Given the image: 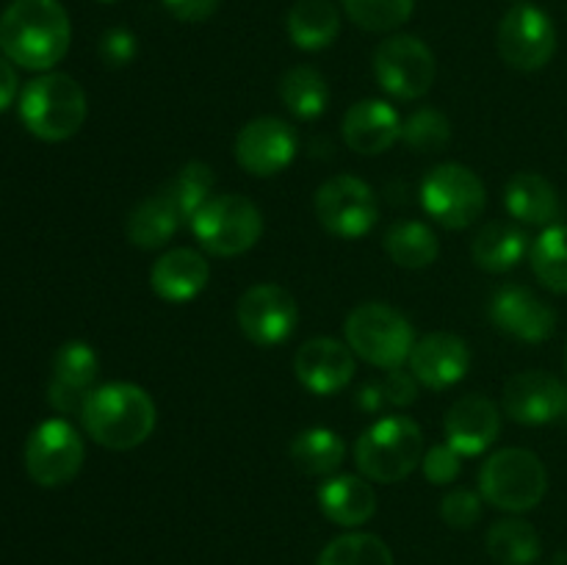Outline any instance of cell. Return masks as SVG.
Here are the masks:
<instances>
[{"label":"cell","mask_w":567,"mask_h":565,"mask_svg":"<svg viewBox=\"0 0 567 565\" xmlns=\"http://www.w3.org/2000/svg\"><path fill=\"white\" fill-rule=\"evenodd\" d=\"M70 14L59 0H11L0 14V50L25 70H53L70 50Z\"/></svg>","instance_id":"1"},{"label":"cell","mask_w":567,"mask_h":565,"mask_svg":"<svg viewBox=\"0 0 567 565\" xmlns=\"http://www.w3.org/2000/svg\"><path fill=\"white\" fill-rule=\"evenodd\" d=\"M155 402L144 388L133 382H105L89 393L81 421L94 443L114 452L136 449L153 435Z\"/></svg>","instance_id":"2"},{"label":"cell","mask_w":567,"mask_h":565,"mask_svg":"<svg viewBox=\"0 0 567 565\" xmlns=\"http://www.w3.org/2000/svg\"><path fill=\"white\" fill-rule=\"evenodd\" d=\"M86 92L66 72H44L20 94V120L42 142L72 138L86 122Z\"/></svg>","instance_id":"3"},{"label":"cell","mask_w":567,"mask_h":565,"mask_svg":"<svg viewBox=\"0 0 567 565\" xmlns=\"http://www.w3.org/2000/svg\"><path fill=\"white\" fill-rule=\"evenodd\" d=\"M354 460L365 480L402 482L424 460V435L410 415H385L374 421L354 446Z\"/></svg>","instance_id":"4"},{"label":"cell","mask_w":567,"mask_h":565,"mask_svg":"<svg viewBox=\"0 0 567 565\" xmlns=\"http://www.w3.org/2000/svg\"><path fill=\"white\" fill-rule=\"evenodd\" d=\"M349 349L377 369H402L415 347L413 325L385 302H363L343 325Z\"/></svg>","instance_id":"5"},{"label":"cell","mask_w":567,"mask_h":565,"mask_svg":"<svg viewBox=\"0 0 567 565\" xmlns=\"http://www.w3.org/2000/svg\"><path fill=\"white\" fill-rule=\"evenodd\" d=\"M546 491V465L529 449H502V452L491 454L480 471L482 499L507 513H526V510L537 507Z\"/></svg>","instance_id":"6"},{"label":"cell","mask_w":567,"mask_h":565,"mask_svg":"<svg viewBox=\"0 0 567 565\" xmlns=\"http://www.w3.org/2000/svg\"><path fill=\"white\" fill-rule=\"evenodd\" d=\"M199 247L219 258H236L252 249L264 233V216L241 194H216L188 222Z\"/></svg>","instance_id":"7"},{"label":"cell","mask_w":567,"mask_h":565,"mask_svg":"<svg viewBox=\"0 0 567 565\" xmlns=\"http://www.w3.org/2000/svg\"><path fill=\"white\" fill-rule=\"evenodd\" d=\"M421 205L449 230L471 227L487 205L485 183L463 164H441L421 183Z\"/></svg>","instance_id":"8"},{"label":"cell","mask_w":567,"mask_h":565,"mask_svg":"<svg viewBox=\"0 0 567 565\" xmlns=\"http://www.w3.org/2000/svg\"><path fill=\"white\" fill-rule=\"evenodd\" d=\"M83 458V438L66 419L42 421L25 441V471L42 487H61L75 480Z\"/></svg>","instance_id":"9"},{"label":"cell","mask_w":567,"mask_h":565,"mask_svg":"<svg viewBox=\"0 0 567 565\" xmlns=\"http://www.w3.org/2000/svg\"><path fill=\"white\" fill-rule=\"evenodd\" d=\"M498 55L513 70H543L557 53V28L554 20L532 3H518L498 22Z\"/></svg>","instance_id":"10"},{"label":"cell","mask_w":567,"mask_h":565,"mask_svg":"<svg viewBox=\"0 0 567 565\" xmlns=\"http://www.w3.org/2000/svg\"><path fill=\"white\" fill-rule=\"evenodd\" d=\"M374 75L388 94L399 100L424 97L437 75L432 50L421 39L396 33L374 50Z\"/></svg>","instance_id":"11"},{"label":"cell","mask_w":567,"mask_h":565,"mask_svg":"<svg viewBox=\"0 0 567 565\" xmlns=\"http://www.w3.org/2000/svg\"><path fill=\"white\" fill-rule=\"evenodd\" d=\"M377 214L374 192L354 175L330 177L316 192V216L336 238H363L377 225Z\"/></svg>","instance_id":"12"},{"label":"cell","mask_w":567,"mask_h":565,"mask_svg":"<svg viewBox=\"0 0 567 565\" xmlns=\"http://www.w3.org/2000/svg\"><path fill=\"white\" fill-rule=\"evenodd\" d=\"M238 327L258 347H280L299 325V308L291 291L277 282H260L247 288L236 308Z\"/></svg>","instance_id":"13"},{"label":"cell","mask_w":567,"mask_h":565,"mask_svg":"<svg viewBox=\"0 0 567 565\" xmlns=\"http://www.w3.org/2000/svg\"><path fill=\"white\" fill-rule=\"evenodd\" d=\"M297 131L280 116H258L236 136V161L255 177L280 175L297 158Z\"/></svg>","instance_id":"14"},{"label":"cell","mask_w":567,"mask_h":565,"mask_svg":"<svg viewBox=\"0 0 567 565\" xmlns=\"http://www.w3.org/2000/svg\"><path fill=\"white\" fill-rule=\"evenodd\" d=\"M502 402L518 424H551L567 413V388L548 371H518L504 386Z\"/></svg>","instance_id":"15"},{"label":"cell","mask_w":567,"mask_h":565,"mask_svg":"<svg viewBox=\"0 0 567 565\" xmlns=\"http://www.w3.org/2000/svg\"><path fill=\"white\" fill-rule=\"evenodd\" d=\"M100 358L86 341H66L53 358L48 402L61 415H81L89 393L97 388Z\"/></svg>","instance_id":"16"},{"label":"cell","mask_w":567,"mask_h":565,"mask_svg":"<svg viewBox=\"0 0 567 565\" xmlns=\"http://www.w3.org/2000/svg\"><path fill=\"white\" fill-rule=\"evenodd\" d=\"M293 371L297 380L316 397H330V393L343 391L352 382L354 371V352L349 343L336 341V338H310L297 349L293 358Z\"/></svg>","instance_id":"17"},{"label":"cell","mask_w":567,"mask_h":565,"mask_svg":"<svg viewBox=\"0 0 567 565\" xmlns=\"http://www.w3.org/2000/svg\"><path fill=\"white\" fill-rule=\"evenodd\" d=\"M491 321L518 341L540 343L557 330V314L535 291L524 286H504L491 299Z\"/></svg>","instance_id":"18"},{"label":"cell","mask_w":567,"mask_h":565,"mask_svg":"<svg viewBox=\"0 0 567 565\" xmlns=\"http://www.w3.org/2000/svg\"><path fill=\"white\" fill-rule=\"evenodd\" d=\"M408 366L410 374L421 386L432 388V391H443V388L457 386L468 374V343L454 336V332H430V336L415 341Z\"/></svg>","instance_id":"19"},{"label":"cell","mask_w":567,"mask_h":565,"mask_svg":"<svg viewBox=\"0 0 567 565\" xmlns=\"http://www.w3.org/2000/svg\"><path fill=\"white\" fill-rule=\"evenodd\" d=\"M446 443H452L460 454H482L496 443L502 432V413L496 402L482 393L457 399L443 419Z\"/></svg>","instance_id":"20"},{"label":"cell","mask_w":567,"mask_h":565,"mask_svg":"<svg viewBox=\"0 0 567 565\" xmlns=\"http://www.w3.org/2000/svg\"><path fill=\"white\" fill-rule=\"evenodd\" d=\"M343 142L360 155H380L402 138V116L388 100H360L343 114Z\"/></svg>","instance_id":"21"},{"label":"cell","mask_w":567,"mask_h":565,"mask_svg":"<svg viewBox=\"0 0 567 565\" xmlns=\"http://www.w3.org/2000/svg\"><path fill=\"white\" fill-rule=\"evenodd\" d=\"M210 266L197 249L177 247L161 255L150 269V286L164 302L181 305L203 294L208 286Z\"/></svg>","instance_id":"22"},{"label":"cell","mask_w":567,"mask_h":565,"mask_svg":"<svg viewBox=\"0 0 567 565\" xmlns=\"http://www.w3.org/2000/svg\"><path fill=\"white\" fill-rule=\"evenodd\" d=\"M319 507L332 524L363 526L377 513V493L363 476H330L319 487Z\"/></svg>","instance_id":"23"},{"label":"cell","mask_w":567,"mask_h":565,"mask_svg":"<svg viewBox=\"0 0 567 565\" xmlns=\"http://www.w3.org/2000/svg\"><path fill=\"white\" fill-rule=\"evenodd\" d=\"M504 205L509 214L526 225L551 227L559 216V194L537 172H518L504 186Z\"/></svg>","instance_id":"24"},{"label":"cell","mask_w":567,"mask_h":565,"mask_svg":"<svg viewBox=\"0 0 567 565\" xmlns=\"http://www.w3.org/2000/svg\"><path fill=\"white\" fill-rule=\"evenodd\" d=\"M526 253H529V238L518 225H509V222H487L471 244L476 266L493 275L515 269L526 258Z\"/></svg>","instance_id":"25"},{"label":"cell","mask_w":567,"mask_h":565,"mask_svg":"<svg viewBox=\"0 0 567 565\" xmlns=\"http://www.w3.org/2000/svg\"><path fill=\"white\" fill-rule=\"evenodd\" d=\"M286 28L299 50H324L341 31V14L330 0H297L288 11Z\"/></svg>","instance_id":"26"},{"label":"cell","mask_w":567,"mask_h":565,"mask_svg":"<svg viewBox=\"0 0 567 565\" xmlns=\"http://www.w3.org/2000/svg\"><path fill=\"white\" fill-rule=\"evenodd\" d=\"M181 214L175 210V205L169 203L164 192L153 194V197L142 199L136 208L127 214V242L136 244L138 249H161L175 230L181 227Z\"/></svg>","instance_id":"27"},{"label":"cell","mask_w":567,"mask_h":565,"mask_svg":"<svg viewBox=\"0 0 567 565\" xmlns=\"http://www.w3.org/2000/svg\"><path fill=\"white\" fill-rule=\"evenodd\" d=\"M343 458H347V443L327 427L302 430L291 443L293 465L308 476H332L341 469Z\"/></svg>","instance_id":"28"},{"label":"cell","mask_w":567,"mask_h":565,"mask_svg":"<svg viewBox=\"0 0 567 565\" xmlns=\"http://www.w3.org/2000/svg\"><path fill=\"white\" fill-rule=\"evenodd\" d=\"M487 554L498 565H532L543 552L540 535L524 518H502L487 532Z\"/></svg>","instance_id":"29"},{"label":"cell","mask_w":567,"mask_h":565,"mask_svg":"<svg viewBox=\"0 0 567 565\" xmlns=\"http://www.w3.org/2000/svg\"><path fill=\"white\" fill-rule=\"evenodd\" d=\"M385 253L402 269H426L441 255V242L424 222H399L385 233Z\"/></svg>","instance_id":"30"},{"label":"cell","mask_w":567,"mask_h":565,"mask_svg":"<svg viewBox=\"0 0 567 565\" xmlns=\"http://www.w3.org/2000/svg\"><path fill=\"white\" fill-rule=\"evenodd\" d=\"M280 100L299 120H316L324 114L330 86L316 66L299 64L280 78Z\"/></svg>","instance_id":"31"},{"label":"cell","mask_w":567,"mask_h":565,"mask_svg":"<svg viewBox=\"0 0 567 565\" xmlns=\"http://www.w3.org/2000/svg\"><path fill=\"white\" fill-rule=\"evenodd\" d=\"M529 264L537 280L557 294H567V225H551L529 247Z\"/></svg>","instance_id":"32"},{"label":"cell","mask_w":567,"mask_h":565,"mask_svg":"<svg viewBox=\"0 0 567 565\" xmlns=\"http://www.w3.org/2000/svg\"><path fill=\"white\" fill-rule=\"evenodd\" d=\"M319 565H396V559L382 537L369 532H347L321 548Z\"/></svg>","instance_id":"33"},{"label":"cell","mask_w":567,"mask_h":565,"mask_svg":"<svg viewBox=\"0 0 567 565\" xmlns=\"http://www.w3.org/2000/svg\"><path fill=\"white\" fill-rule=\"evenodd\" d=\"M161 192L169 197L183 222H192L194 214L203 208L214 192V170L205 161H188Z\"/></svg>","instance_id":"34"},{"label":"cell","mask_w":567,"mask_h":565,"mask_svg":"<svg viewBox=\"0 0 567 565\" xmlns=\"http://www.w3.org/2000/svg\"><path fill=\"white\" fill-rule=\"evenodd\" d=\"M415 9V0H343V11L363 31H393L404 25Z\"/></svg>","instance_id":"35"},{"label":"cell","mask_w":567,"mask_h":565,"mask_svg":"<svg viewBox=\"0 0 567 565\" xmlns=\"http://www.w3.org/2000/svg\"><path fill=\"white\" fill-rule=\"evenodd\" d=\"M402 142L413 153H437L452 142V122L437 109H419L402 122Z\"/></svg>","instance_id":"36"},{"label":"cell","mask_w":567,"mask_h":565,"mask_svg":"<svg viewBox=\"0 0 567 565\" xmlns=\"http://www.w3.org/2000/svg\"><path fill=\"white\" fill-rule=\"evenodd\" d=\"M441 518L452 530H471L482 518V496L468 487H454L443 496Z\"/></svg>","instance_id":"37"},{"label":"cell","mask_w":567,"mask_h":565,"mask_svg":"<svg viewBox=\"0 0 567 565\" xmlns=\"http://www.w3.org/2000/svg\"><path fill=\"white\" fill-rule=\"evenodd\" d=\"M424 465V476L432 485H449L460 476L463 469V454L452 446V443H443V446H432L430 452L421 460Z\"/></svg>","instance_id":"38"},{"label":"cell","mask_w":567,"mask_h":565,"mask_svg":"<svg viewBox=\"0 0 567 565\" xmlns=\"http://www.w3.org/2000/svg\"><path fill=\"white\" fill-rule=\"evenodd\" d=\"M100 55L111 66H127L136 59V37L127 28H111L100 39Z\"/></svg>","instance_id":"39"},{"label":"cell","mask_w":567,"mask_h":565,"mask_svg":"<svg viewBox=\"0 0 567 565\" xmlns=\"http://www.w3.org/2000/svg\"><path fill=\"white\" fill-rule=\"evenodd\" d=\"M415 377L410 371L393 369L388 371L385 380L380 382V391L385 404H396V408H404V404H413L415 397H419V386H415Z\"/></svg>","instance_id":"40"},{"label":"cell","mask_w":567,"mask_h":565,"mask_svg":"<svg viewBox=\"0 0 567 565\" xmlns=\"http://www.w3.org/2000/svg\"><path fill=\"white\" fill-rule=\"evenodd\" d=\"M175 20L181 22H205L214 17L221 0H161Z\"/></svg>","instance_id":"41"},{"label":"cell","mask_w":567,"mask_h":565,"mask_svg":"<svg viewBox=\"0 0 567 565\" xmlns=\"http://www.w3.org/2000/svg\"><path fill=\"white\" fill-rule=\"evenodd\" d=\"M17 97V72L6 55H0V111L9 109Z\"/></svg>","instance_id":"42"},{"label":"cell","mask_w":567,"mask_h":565,"mask_svg":"<svg viewBox=\"0 0 567 565\" xmlns=\"http://www.w3.org/2000/svg\"><path fill=\"white\" fill-rule=\"evenodd\" d=\"M100 3H114V0H100Z\"/></svg>","instance_id":"43"},{"label":"cell","mask_w":567,"mask_h":565,"mask_svg":"<svg viewBox=\"0 0 567 565\" xmlns=\"http://www.w3.org/2000/svg\"><path fill=\"white\" fill-rule=\"evenodd\" d=\"M565 369H567V352H565Z\"/></svg>","instance_id":"44"},{"label":"cell","mask_w":567,"mask_h":565,"mask_svg":"<svg viewBox=\"0 0 567 565\" xmlns=\"http://www.w3.org/2000/svg\"><path fill=\"white\" fill-rule=\"evenodd\" d=\"M565 415H567V413H565Z\"/></svg>","instance_id":"45"}]
</instances>
